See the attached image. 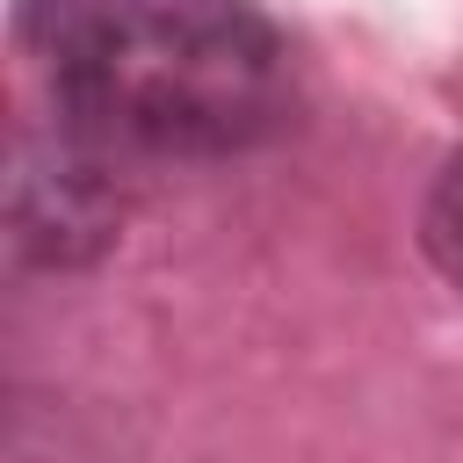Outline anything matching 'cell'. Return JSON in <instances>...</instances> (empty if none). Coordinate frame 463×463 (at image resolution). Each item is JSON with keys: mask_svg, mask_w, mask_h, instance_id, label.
<instances>
[{"mask_svg": "<svg viewBox=\"0 0 463 463\" xmlns=\"http://www.w3.org/2000/svg\"><path fill=\"white\" fill-rule=\"evenodd\" d=\"M420 253L434 260V275L449 289H463V152L441 159V174L420 203Z\"/></svg>", "mask_w": 463, "mask_h": 463, "instance_id": "obj_3", "label": "cell"}, {"mask_svg": "<svg viewBox=\"0 0 463 463\" xmlns=\"http://www.w3.org/2000/svg\"><path fill=\"white\" fill-rule=\"evenodd\" d=\"M116 166L123 159L109 145L58 123L51 109H43V123H22L14 159H7V253L22 268L101 260L123 232V174Z\"/></svg>", "mask_w": 463, "mask_h": 463, "instance_id": "obj_2", "label": "cell"}, {"mask_svg": "<svg viewBox=\"0 0 463 463\" xmlns=\"http://www.w3.org/2000/svg\"><path fill=\"white\" fill-rule=\"evenodd\" d=\"M14 43L116 159H232L289 116V43L253 0H14Z\"/></svg>", "mask_w": 463, "mask_h": 463, "instance_id": "obj_1", "label": "cell"}]
</instances>
